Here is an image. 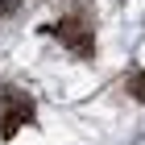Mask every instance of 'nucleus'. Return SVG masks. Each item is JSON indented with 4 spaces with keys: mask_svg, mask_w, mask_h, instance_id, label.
<instances>
[{
    "mask_svg": "<svg viewBox=\"0 0 145 145\" xmlns=\"http://www.w3.org/2000/svg\"><path fill=\"white\" fill-rule=\"evenodd\" d=\"M129 91H133L137 100H141V104H145V71H137V75H133V79H129Z\"/></svg>",
    "mask_w": 145,
    "mask_h": 145,
    "instance_id": "3",
    "label": "nucleus"
},
{
    "mask_svg": "<svg viewBox=\"0 0 145 145\" xmlns=\"http://www.w3.org/2000/svg\"><path fill=\"white\" fill-rule=\"evenodd\" d=\"M54 33L62 37L71 50H79V54H91V50H95V46H91L87 25H83V17H67V21H58V25H54Z\"/></svg>",
    "mask_w": 145,
    "mask_h": 145,
    "instance_id": "2",
    "label": "nucleus"
},
{
    "mask_svg": "<svg viewBox=\"0 0 145 145\" xmlns=\"http://www.w3.org/2000/svg\"><path fill=\"white\" fill-rule=\"evenodd\" d=\"M29 120H33V100L21 91H0V137H12Z\"/></svg>",
    "mask_w": 145,
    "mask_h": 145,
    "instance_id": "1",
    "label": "nucleus"
}]
</instances>
